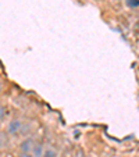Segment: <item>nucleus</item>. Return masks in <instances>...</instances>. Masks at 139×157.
Instances as JSON below:
<instances>
[{
    "label": "nucleus",
    "mask_w": 139,
    "mask_h": 157,
    "mask_svg": "<svg viewBox=\"0 0 139 157\" xmlns=\"http://www.w3.org/2000/svg\"><path fill=\"white\" fill-rule=\"evenodd\" d=\"M4 88H6V85H4V81L0 78V93L4 92Z\"/></svg>",
    "instance_id": "0eeeda50"
},
{
    "label": "nucleus",
    "mask_w": 139,
    "mask_h": 157,
    "mask_svg": "<svg viewBox=\"0 0 139 157\" xmlns=\"http://www.w3.org/2000/svg\"><path fill=\"white\" fill-rule=\"evenodd\" d=\"M33 143H35L33 138H31V136L24 138V139L20 142V145H18L21 153H31V150H32V147H33Z\"/></svg>",
    "instance_id": "f03ea898"
},
{
    "label": "nucleus",
    "mask_w": 139,
    "mask_h": 157,
    "mask_svg": "<svg viewBox=\"0 0 139 157\" xmlns=\"http://www.w3.org/2000/svg\"><path fill=\"white\" fill-rule=\"evenodd\" d=\"M42 157H57V151L54 150V149L49 147V149H44L43 154H42Z\"/></svg>",
    "instance_id": "20e7f679"
},
{
    "label": "nucleus",
    "mask_w": 139,
    "mask_h": 157,
    "mask_svg": "<svg viewBox=\"0 0 139 157\" xmlns=\"http://www.w3.org/2000/svg\"><path fill=\"white\" fill-rule=\"evenodd\" d=\"M20 157H33V156H32L31 153H21Z\"/></svg>",
    "instance_id": "6e6552de"
},
{
    "label": "nucleus",
    "mask_w": 139,
    "mask_h": 157,
    "mask_svg": "<svg viewBox=\"0 0 139 157\" xmlns=\"http://www.w3.org/2000/svg\"><path fill=\"white\" fill-rule=\"evenodd\" d=\"M43 151H44L43 145H42L41 142H35V143H33V147H32V150H31V154H32L33 157H42V154H43Z\"/></svg>",
    "instance_id": "7ed1b4c3"
},
{
    "label": "nucleus",
    "mask_w": 139,
    "mask_h": 157,
    "mask_svg": "<svg viewBox=\"0 0 139 157\" xmlns=\"http://www.w3.org/2000/svg\"><path fill=\"white\" fill-rule=\"evenodd\" d=\"M6 118H7V109L3 106V104H0V124L4 122Z\"/></svg>",
    "instance_id": "39448f33"
},
{
    "label": "nucleus",
    "mask_w": 139,
    "mask_h": 157,
    "mask_svg": "<svg viewBox=\"0 0 139 157\" xmlns=\"http://www.w3.org/2000/svg\"><path fill=\"white\" fill-rule=\"evenodd\" d=\"M125 3H127V6L131 7V9L139 7V0H125Z\"/></svg>",
    "instance_id": "423d86ee"
},
{
    "label": "nucleus",
    "mask_w": 139,
    "mask_h": 157,
    "mask_svg": "<svg viewBox=\"0 0 139 157\" xmlns=\"http://www.w3.org/2000/svg\"><path fill=\"white\" fill-rule=\"evenodd\" d=\"M24 127L25 122L20 118H11L6 125V133L9 136H18L24 133Z\"/></svg>",
    "instance_id": "f257e3e1"
}]
</instances>
